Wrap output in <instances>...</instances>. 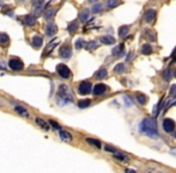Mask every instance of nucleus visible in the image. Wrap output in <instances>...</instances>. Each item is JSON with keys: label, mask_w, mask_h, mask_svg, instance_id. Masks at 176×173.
<instances>
[{"label": "nucleus", "mask_w": 176, "mask_h": 173, "mask_svg": "<svg viewBox=\"0 0 176 173\" xmlns=\"http://www.w3.org/2000/svg\"><path fill=\"white\" fill-rule=\"evenodd\" d=\"M139 131L154 139H157L159 137L158 131H157L156 120L154 118H145L139 125Z\"/></svg>", "instance_id": "f257e3e1"}, {"label": "nucleus", "mask_w": 176, "mask_h": 173, "mask_svg": "<svg viewBox=\"0 0 176 173\" xmlns=\"http://www.w3.org/2000/svg\"><path fill=\"white\" fill-rule=\"evenodd\" d=\"M73 100V94L71 93V90L68 89L67 85L62 84L59 87L58 90V102L60 103H67V102H71Z\"/></svg>", "instance_id": "f03ea898"}, {"label": "nucleus", "mask_w": 176, "mask_h": 173, "mask_svg": "<svg viewBox=\"0 0 176 173\" xmlns=\"http://www.w3.org/2000/svg\"><path fill=\"white\" fill-rule=\"evenodd\" d=\"M162 126H163V130L167 132V134H171L174 130H175V121L170 118H165L162 123Z\"/></svg>", "instance_id": "7ed1b4c3"}, {"label": "nucleus", "mask_w": 176, "mask_h": 173, "mask_svg": "<svg viewBox=\"0 0 176 173\" xmlns=\"http://www.w3.org/2000/svg\"><path fill=\"white\" fill-rule=\"evenodd\" d=\"M91 89H92V85H91V83L88 82V81L81 82L78 85V92L79 94H81V95H88V94L91 92Z\"/></svg>", "instance_id": "20e7f679"}, {"label": "nucleus", "mask_w": 176, "mask_h": 173, "mask_svg": "<svg viewBox=\"0 0 176 173\" xmlns=\"http://www.w3.org/2000/svg\"><path fill=\"white\" fill-rule=\"evenodd\" d=\"M57 72L60 75V77H62V78H65V79H67V78L71 77L70 69H68L66 65H64V64H59L58 66H57Z\"/></svg>", "instance_id": "39448f33"}, {"label": "nucleus", "mask_w": 176, "mask_h": 173, "mask_svg": "<svg viewBox=\"0 0 176 173\" xmlns=\"http://www.w3.org/2000/svg\"><path fill=\"white\" fill-rule=\"evenodd\" d=\"M9 67L13 71H19V70H23L24 64H23V61H20L19 59H11L9 61Z\"/></svg>", "instance_id": "423d86ee"}, {"label": "nucleus", "mask_w": 176, "mask_h": 173, "mask_svg": "<svg viewBox=\"0 0 176 173\" xmlns=\"http://www.w3.org/2000/svg\"><path fill=\"white\" fill-rule=\"evenodd\" d=\"M57 31H58V28H57V25H55L53 22H49V23L46 25V34H47L48 36L55 35Z\"/></svg>", "instance_id": "0eeeda50"}, {"label": "nucleus", "mask_w": 176, "mask_h": 173, "mask_svg": "<svg viewBox=\"0 0 176 173\" xmlns=\"http://www.w3.org/2000/svg\"><path fill=\"white\" fill-rule=\"evenodd\" d=\"M59 53H60L61 58H64V59H70L71 56H72V49H71L70 46H64V47L60 49Z\"/></svg>", "instance_id": "6e6552de"}, {"label": "nucleus", "mask_w": 176, "mask_h": 173, "mask_svg": "<svg viewBox=\"0 0 176 173\" xmlns=\"http://www.w3.org/2000/svg\"><path fill=\"white\" fill-rule=\"evenodd\" d=\"M155 18H156V11H155L154 9L147 10L146 13H145V16H144L145 22H147V23H152V22L155 20Z\"/></svg>", "instance_id": "1a4fd4ad"}, {"label": "nucleus", "mask_w": 176, "mask_h": 173, "mask_svg": "<svg viewBox=\"0 0 176 173\" xmlns=\"http://www.w3.org/2000/svg\"><path fill=\"white\" fill-rule=\"evenodd\" d=\"M105 90H107V85H104V84H96V85L94 87V94L96 96L104 94Z\"/></svg>", "instance_id": "9d476101"}, {"label": "nucleus", "mask_w": 176, "mask_h": 173, "mask_svg": "<svg viewBox=\"0 0 176 173\" xmlns=\"http://www.w3.org/2000/svg\"><path fill=\"white\" fill-rule=\"evenodd\" d=\"M24 23H25L28 27H33V25H35V24H36V19H35L34 16L28 15V16H25V17H24Z\"/></svg>", "instance_id": "9b49d317"}, {"label": "nucleus", "mask_w": 176, "mask_h": 173, "mask_svg": "<svg viewBox=\"0 0 176 173\" xmlns=\"http://www.w3.org/2000/svg\"><path fill=\"white\" fill-rule=\"evenodd\" d=\"M31 42H33V46H34V47L39 48V47L42 46V43H43V38H42V36H40V35H36V36L33 38Z\"/></svg>", "instance_id": "f8f14e48"}, {"label": "nucleus", "mask_w": 176, "mask_h": 173, "mask_svg": "<svg viewBox=\"0 0 176 173\" xmlns=\"http://www.w3.org/2000/svg\"><path fill=\"white\" fill-rule=\"evenodd\" d=\"M57 13V9L55 7H50V9H47V11L44 12V18L46 19H52L54 17V15Z\"/></svg>", "instance_id": "ddd939ff"}, {"label": "nucleus", "mask_w": 176, "mask_h": 173, "mask_svg": "<svg viewBox=\"0 0 176 173\" xmlns=\"http://www.w3.org/2000/svg\"><path fill=\"white\" fill-rule=\"evenodd\" d=\"M141 53H143L144 56H150V54L152 53V47L150 46V43L143 45V47H141Z\"/></svg>", "instance_id": "4468645a"}, {"label": "nucleus", "mask_w": 176, "mask_h": 173, "mask_svg": "<svg viewBox=\"0 0 176 173\" xmlns=\"http://www.w3.org/2000/svg\"><path fill=\"white\" fill-rule=\"evenodd\" d=\"M15 111H16L18 114L23 115V117H25V118L29 117V112H28L23 106H15Z\"/></svg>", "instance_id": "2eb2a0df"}, {"label": "nucleus", "mask_w": 176, "mask_h": 173, "mask_svg": "<svg viewBox=\"0 0 176 173\" xmlns=\"http://www.w3.org/2000/svg\"><path fill=\"white\" fill-rule=\"evenodd\" d=\"M35 121H36V124H37L39 126H41L43 130H49V124L46 123L43 119H41V118H36Z\"/></svg>", "instance_id": "dca6fc26"}, {"label": "nucleus", "mask_w": 176, "mask_h": 173, "mask_svg": "<svg viewBox=\"0 0 176 173\" xmlns=\"http://www.w3.org/2000/svg\"><path fill=\"white\" fill-rule=\"evenodd\" d=\"M101 42L103 45H113V43H115V38H113V36H102L101 38Z\"/></svg>", "instance_id": "f3484780"}, {"label": "nucleus", "mask_w": 176, "mask_h": 173, "mask_svg": "<svg viewBox=\"0 0 176 173\" xmlns=\"http://www.w3.org/2000/svg\"><path fill=\"white\" fill-rule=\"evenodd\" d=\"M123 49H125V45L123 43H121V45H119L116 46L114 49H113V56H121L122 53H123Z\"/></svg>", "instance_id": "a211bd4d"}, {"label": "nucleus", "mask_w": 176, "mask_h": 173, "mask_svg": "<svg viewBox=\"0 0 176 173\" xmlns=\"http://www.w3.org/2000/svg\"><path fill=\"white\" fill-rule=\"evenodd\" d=\"M96 78H98V79H104V78H107V76H108V72H107V70L105 69H99L97 72H96Z\"/></svg>", "instance_id": "6ab92c4d"}, {"label": "nucleus", "mask_w": 176, "mask_h": 173, "mask_svg": "<svg viewBox=\"0 0 176 173\" xmlns=\"http://www.w3.org/2000/svg\"><path fill=\"white\" fill-rule=\"evenodd\" d=\"M128 31H129V27H128V25H122V27H120V29H119V35H120L121 38H125V36L128 34Z\"/></svg>", "instance_id": "aec40b11"}, {"label": "nucleus", "mask_w": 176, "mask_h": 173, "mask_svg": "<svg viewBox=\"0 0 176 173\" xmlns=\"http://www.w3.org/2000/svg\"><path fill=\"white\" fill-rule=\"evenodd\" d=\"M89 17H90V10L89 9H85V10H83V12L80 13V20L81 22H86L88 19H89Z\"/></svg>", "instance_id": "412c9836"}, {"label": "nucleus", "mask_w": 176, "mask_h": 173, "mask_svg": "<svg viewBox=\"0 0 176 173\" xmlns=\"http://www.w3.org/2000/svg\"><path fill=\"white\" fill-rule=\"evenodd\" d=\"M60 137L64 139V141H72V135L65 130H60Z\"/></svg>", "instance_id": "4be33fe9"}, {"label": "nucleus", "mask_w": 176, "mask_h": 173, "mask_svg": "<svg viewBox=\"0 0 176 173\" xmlns=\"http://www.w3.org/2000/svg\"><path fill=\"white\" fill-rule=\"evenodd\" d=\"M86 142L89 143V144H91V146H94V147H97V148H101L102 146H101V142L98 141V139H95V138H86Z\"/></svg>", "instance_id": "5701e85b"}, {"label": "nucleus", "mask_w": 176, "mask_h": 173, "mask_svg": "<svg viewBox=\"0 0 176 173\" xmlns=\"http://www.w3.org/2000/svg\"><path fill=\"white\" fill-rule=\"evenodd\" d=\"M77 29H78V22H72V23H70V24H68L67 30H68L71 34L76 33V30H77Z\"/></svg>", "instance_id": "b1692460"}, {"label": "nucleus", "mask_w": 176, "mask_h": 173, "mask_svg": "<svg viewBox=\"0 0 176 173\" xmlns=\"http://www.w3.org/2000/svg\"><path fill=\"white\" fill-rule=\"evenodd\" d=\"M90 105H91V101L88 100V99H85V100H80V101L78 102L79 108H86V107H89Z\"/></svg>", "instance_id": "393cba45"}, {"label": "nucleus", "mask_w": 176, "mask_h": 173, "mask_svg": "<svg viewBox=\"0 0 176 173\" xmlns=\"http://www.w3.org/2000/svg\"><path fill=\"white\" fill-rule=\"evenodd\" d=\"M137 100L140 105H145L147 102V97L144 94H140V93H137Z\"/></svg>", "instance_id": "a878e982"}, {"label": "nucleus", "mask_w": 176, "mask_h": 173, "mask_svg": "<svg viewBox=\"0 0 176 173\" xmlns=\"http://www.w3.org/2000/svg\"><path fill=\"white\" fill-rule=\"evenodd\" d=\"M9 41H10V38H9V35H7V34L0 33V43H1V45H7Z\"/></svg>", "instance_id": "bb28decb"}, {"label": "nucleus", "mask_w": 176, "mask_h": 173, "mask_svg": "<svg viewBox=\"0 0 176 173\" xmlns=\"http://www.w3.org/2000/svg\"><path fill=\"white\" fill-rule=\"evenodd\" d=\"M85 47H86V49H89V51H94V49L97 48V42H96V41H90V42H88V43L85 45Z\"/></svg>", "instance_id": "cd10ccee"}, {"label": "nucleus", "mask_w": 176, "mask_h": 173, "mask_svg": "<svg viewBox=\"0 0 176 173\" xmlns=\"http://www.w3.org/2000/svg\"><path fill=\"white\" fill-rule=\"evenodd\" d=\"M171 77H173V74H171V70H170V69H167V70L163 72V78H164V81H170Z\"/></svg>", "instance_id": "c85d7f7f"}, {"label": "nucleus", "mask_w": 176, "mask_h": 173, "mask_svg": "<svg viewBox=\"0 0 176 173\" xmlns=\"http://www.w3.org/2000/svg\"><path fill=\"white\" fill-rule=\"evenodd\" d=\"M114 71L119 74V75H121V74H123L125 72V65L123 64H117L116 66H115V69H114Z\"/></svg>", "instance_id": "c756f323"}, {"label": "nucleus", "mask_w": 176, "mask_h": 173, "mask_svg": "<svg viewBox=\"0 0 176 173\" xmlns=\"http://www.w3.org/2000/svg\"><path fill=\"white\" fill-rule=\"evenodd\" d=\"M123 101H125V103H126L127 107H132V106H133V101L129 99V96L128 95L123 96Z\"/></svg>", "instance_id": "7c9ffc66"}, {"label": "nucleus", "mask_w": 176, "mask_h": 173, "mask_svg": "<svg viewBox=\"0 0 176 173\" xmlns=\"http://www.w3.org/2000/svg\"><path fill=\"white\" fill-rule=\"evenodd\" d=\"M83 46H84V40H83V38H78V40L76 41V48H77V49H81Z\"/></svg>", "instance_id": "2f4dec72"}, {"label": "nucleus", "mask_w": 176, "mask_h": 173, "mask_svg": "<svg viewBox=\"0 0 176 173\" xmlns=\"http://www.w3.org/2000/svg\"><path fill=\"white\" fill-rule=\"evenodd\" d=\"M114 157L117 159V160H120V161H123V160H126V155L125 154H121V153H115L114 154Z\"/></svg>", "instance_id": "473e14b6"}, {"label": "nucleus", "mask_w": 176, "mask_h": 173, "mask_svg": "<svg viewBox=\"0 0 176 173\" xmlns=\"http://www.w3.org/2000/svg\"><path fill=\"white\" fill-rule=\"evenodd\" d=\"M117 5H120L119 1H113V0H110V1L107 2V6H108L109 9H113V7H115V6H117Z\"/></svg>", "instance_id": "72a5a7b5"}, {"label": "nucleus", "mask_w": 176, "mask_h": 173, "mask_svg": "<svg viewBox=\"0 0 176 173\" xmlns=\"http://www.w3.org/2000/svg\"><path fill=\"white\" fill-rule=\"evenodd\" d=\"M55 46H57V43H52V45H48V46H47V49H46V52L43 53V56H47V54H48V52L50 53V52H52V49H53V47H55Z\"/></svg>", "instance_id": "f704fd0d"}, {"label": "nucleus", "mask_w": 176, "mask_h": 173, "mask_svg": "<svg viewBox=\"0 0 176 173\" xmlns=\"http://www.w3.org/2000/svg\"><path fill=\"white\" fill-rule=\"evenodd\" d=\"M169 95H170V97H176V85H171Z\"/></svg>", "instance_id": "c9c22d12"}, {"label": "nucleus", "mask_w": 176, "mask_h": 173, "mask_svg": "<svg viewBox=\"0 0 176 173\" xmlns=\"http://www.w3.org/2000/svg\"><path fill=\"white\" fill-rule=\"evenodd\" d=\"M48 124H50V125H53V128H55L57 130H61V126L59 125L57 121H54V120H49V123Z\"/></svg>", "instance_id": "e433bc0d"}, {"label": "nucleus", "mask_w": 176, "mask_h": 173, "mask_svg": "<svg viewBox=\"0 0 176 173\" xmlns=\"http://www.w3.org/2000/svg\"><path fill=\"white\" fill-rule=\"evenodd\" d=\"M102 10V4H96L94 7H92V11L94 12H99Z\"/></svg>", "instance_id": "4c0bfd02"}, {"label": "nucleus", "mask_w": 176, "mask_h": 173, "mask_svg": "<svg viewBox=\"0 0 176 173\" xmlns=\"http://www.w3.org/2000/svg\"><path fill=\"white\" fill-rule=\"evenodd\" d=\"M147 36H149V38L151 36V38H150L151 41H156V34H155V33H152L151 30H150V31H147Z\"/></svg>", "instance_id": "58836bf2"}, {"label": "nucleus", "mask_w": 176, "mask_h": 173, "mask_svg": "<svg viewBox=\"0 0 176 173\" xmlns=\"http://www.w3.org/2000/svg\"><path fill=\"white\" fill-rule=\"evenodd\" d=\"M105 150H108V152H112V153H116V150H115V148H113V147H109V146H107L105 147Z\"/></svg>", "instance_id": "ea45409f"}, {"label": "nucleus", "mask_w": 176, "mask_h": 173, "mask_svg": "<svg viewBox=\"0 0 176 173\" xmlns=\"http://www.w3.org/2000/svg\"><path fill=\"white\" fill-rule=\"evenodd\" d=\"M125 172H126V173H137L136 171H133V170H129V168H127Z\"/></svg>", "instance_id": "a19ab883"}, {"label": "nucleus", "mask_w": 176, "mask_h": 173, "mask_svg": "<svg viewBox=\"0 0 176 173\" xmlns=\"http://www.w3.org/2000/svg\"><path fill=\"white\" fill-rule=\"evenodd\" d=\"M170 153L173 154V155H176V148H174V149H171V150H170Z\"/></svg>", "instance_id": "79ce46f5"}, {"label": "nucleus", "mask_w": 176, "mask_h": 173, "mask_svg": "<svg viewBox=\"0 0 176 173\" xmlns=\"http://www.w3.org/2000/svg\"><path fill=\"white\" fill-rule=\"evenodd\" d=\"M174 137H175V138H176V131H175V132H174Z\"/></svg>", "instance_id": "37998d69"}, {"label": "nucleus", "mask_w": 176, "mask_h": 173, "mask_svg": "<svg viewBox=\"0 0 176 173\" xmlns=\"http://www.w3.org/2000/svg\"><path fill=\"white\" fill-rule=\"evenodd\" d=\"M175 103H176V101H175Z\"/></svg>", "instance_id": "c03bdc74"}]
</instances>
